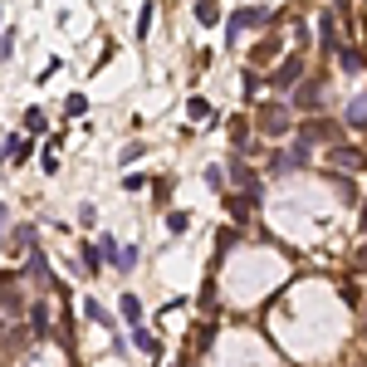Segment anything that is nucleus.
I'll return each instance as SVG.
<instances>
[{
  "label": "nucleus",
  "mask_w": 367,
  "mask_h": 367,
  "mask_svg": "<svg viewBox=\"0 0 367 367\" xmlns=\"http://www.w3.org/2000/svg\"><path fill=\"white\" fill-rule=\"evenodd\" d=\"M64 113H69V118H83V113H88V98H83V93H69V98H64Z\"/></svg>",
  "instance_id": "obj_17"
},
{
  "label": "nucleus",
  "mask_w": 367,
  "mask_h": 367,
  "mask_svg": "<svg viewBox=\"0 0 367 367\" xmlns=\"http://www.w3.org/2000/svg\"><path fill=\"white\" fill-rule=\"evenodd\" d=\"M343 123H348V128H367V93H357V98L348 103V113H343Z\"/></svg>",
  "instance_id": "obj_11"
},
{
  "label": "nucleus",
  "mask_w": 367,
  "mask_h": 367,
  "mask_svg": "<svg viewBox=\"0 0 367 367\" xmlns=\"http://www.w3.org/2000/svg\"><path fill=\"white\" fill-rule=\"evenodd\" d=\"M25 132H44V108H30L25 113Z\"/></svg>",
  "instance_id": "obj_21"
},
{
  "label": "nucleus",
  "mask_w": 367,
  "mask_h": 367,
  "mask_svg": "<svg viewBox=\"0 0 367 367\" xmlns=\"http://www.w3.org/2000/svg\"><path fill=\"white\" fill-rule=\"evenodd\" d=\"M299 79H304V59H299V54H289V59L270 74V83H275V88H299Z\"/></svg>",
  "instance_id": "obj_5"
},
{
  "label": "nucleus",
  "mask_w": 367,
  "mask_h": 367,
  "mask_svg": "<svg viewBox=\"0 0 367 367\" xmlns=\"http://www.w3.org/2000/svg\"><path fill=\"white\" fill-rule=\"evenodd\" d=\"M328 162H333L338 172H362V167H367V157H362L353 142H333V147H328Z\"/></svg>",
  "instance_id": "obj_1"
},
{
  "label": "nucleus",
  "mask_w": 367,
  "mask_h": 367,
  "mask_svg": "<svg viewBox=\"0 0 367 367\" xmlns=\"http://www.w3.org/2000/svg\"><path fill=\"white\" fill-rule=\"evenodd\" d=\"M206 186H211V191H226V167H206Z\"/></svg>",
  "instance_id": "obj_19"
},
{
  "label": "nucleus",
  "mask_w": 367,
  "mask_h": 367,
  "mask_svg": "<svg viewBox=\"0 0 367 367\" xmlns=\"http://www.w3.org/2000/svg\"><path fill=\"white\" fill-rule=\"evenodd\" d=\"M0 235H6V206H0Z\"/></svg>",
  "instance_id": "obj_24"
},
{
  "label": "nucleus",
  "mask_w": 367,
  "mask_h": 367,
  "mask_svg": "<svg viewBox=\"0 0 367 367\" xmlns=\"http://www.w3.org/2000/svg\"><path fill=\"white\" fill-rule=\"evenodd\" d=\"M181 367H191V362H181Z\"/></svg>",
  "instance_id": "obj_26"
},
{
  "label": "nucleus",
  "mask_w": 367,
  "mask_h": 367,
  "mask_svg": "<svg viewBox=\"0 0 367 367\" xmlns=\"http://www.w3.org/2000/svg\"><path fill=\"white\" fill-rule=\"evenodd\" d=\"M259 132H270V137L289 132V108H279V103H265V108H259Z\"/></svg>",
  "instance_id": "obj_3"
},
{
  "label": "nucleus",
  "mask_w": 367,
  "mask_h": 367,
  "mask_svg": "<svg viewBox=\"0 0 367 367\" xmlns=\"http://www.w3.org/2000/svg\"><path fill=\"white\" fill-rule=\"evenodd\" d=\"M338 69H343V74H362V69H367V59H362L357 44H343V49H338Z\"/></svg>",
  "instance_id": "obj_7"
},
{
  "label": "nucleus",
  "mask_w": 367,
  "mask_h": 367,
  "mask_svg": "<svg viewBox=\"0 0 367 367\" xmlns=\"http://www.w3.org/2000/svg\"><path fill=\"white\" fill-rule=\"evenodd\" d=\"M186 113H191V123H206V118L216 123V108H211L206 98H191V103H186Z\"/></svg>",
  "instance_id": "obj_13"
},
{
  "label": "nucleus",
  "mask_w": 367,
  "mask_h": 367,
  "mask_svg": "<svg viewBox=\"0 0 367 367\" xmlns=\"http://www.w3.org/2000/svg\"><path fill=\"white\" fill-rule=\"evenodd\" d=\"M319 44H324V54H338V49H343V39H338V20H333V15L319 20Z\"/></svg>",
  "instance_id": "obj_6"
},
{
  "label": "nucleus",
  "mask_w": 367,
  "mask_h": 367,
  "mask_svg": "<svg viewBox=\"0 0 367 367\" xmlns=\"http://www.w3.org/2000/svg\"><path fill=\"white\" fill-rule=\"evenodd\" d=\"M333 137H338V123H328V118L299 123V142H304V147H308V142H328V147H333Z\"/></svg>",
  "instance_id": "obj_2"
},
{
  "label": "nucleus",
  "mask_w": 367,
  "mask_h": 367,
  "mask_svg": "<svg viewBox=\"0 0 367 367\" xmlns=\"http://www.w3.org/2000/svg\"><path fill=\"white\" fill-rule=\"evenodd\" d=\"M30 152H34V142H30V132H10L6 137V147H0V157H6V162H30Z\"/></svg>",
  "instance_id": "obj_4"
},
{
  "label": "nucleus",
  "mask_w": 367,
  "mask_h": 367,
  "mask_svg": "<svg viewBox=\"0 0 367 367\" xmlns=\"http://www.w3.org/2000/svg\"><path fill=\"white\" fill-rule=\"evenodd\" d=\"M167 230H172V235H186V230H191V216H186V211H172V216H167Z\"/></svg>",
  "instance_id": "obj_18"
},
{
  "label": "nucleus",
  "mask_w": 367,
  "mask_h": 367,
  "mask_svg": "<svg viewBox=\"0 0 367 367\" xmlns=\"http://www.w3.org/2000/svg\"><path fill=\"white\" fill-rule=\"evenodd\" d=\"M142 157H147V142H128V147L118 152V162H123V167H132V162H142Z\"/></svg>",
  "instance_id": "obj_16"
},
{
  "label": "nucleus",
  "mask_w": 367,
  "mask_h": 367,
  "mask_svg": "<svg viewBox=\"0 0 367 367\" xmlns=\"http://www.w3.org/2000/svg\"><path fill=\"white\" fill-rule=\"evenodd\" d=\"M118 313H123L128 328H142V299H137V294H123V299H118Z\"/></svg>",
  "instance_id": "obj_8"
},
{
  "label": "nucleus",
  "mask_w": 367,
  "mask_h": 367,
  "mask_svg": "<svg viewBox=\"0 0 367 367\" xmlns=\"http://www.w3.org/2000/svg\"><path fill=\"white\" fill-rule=\"evenodd\" d=\"M357 270H367V245H362V250H357Z\"/></svg>",
  "instance_id": "obj_23"
},
{
  "label": "nucleus",
  "mask_w": 367,
  "mask_h": 367,
  "mask_svg": "<svg viewBox=\"0 0 367 367\" xmlns=\"http://www.w3.org/2000/svg\"><path fill=\"white\" fill-rule=\"evenodd\" d=\"M15 54V34H6V39H0V59H10Z\"/></svg>",
  "instance_id": "obj_22"
},
{
  "label": "nucleus",
  "mask_w": 367,
  "mask_h": 367,
  "mask_svg": "<svg viewBox=\"0 0 367 367\" xmlns=\"http://www.w3.org/2000/svg\"><path fill=\"white\" fill-rule=\"evenodd\" d=\"M319 93H324V83H319V79H308V83H299V88H294V98H289V103H294V108H313V103H319Z\"/></svg>",
  "instance_id": "obj_9"
},
{
  "label": "nucleus",
  "mask_w": 367,
  "mask_h": 367,
  "mask_svg": "<svg viewBox=\"0 0 367 367\" xmlns=\"http://www.w3.org/2000/svg\"><path fill=\"white\" fill-rule=\"evenodd\" d=\"M279 54V34H265L255 49H250V64H265V59H275Z\"/></svg>",
  "instance_id": "obj_10"
},
{
  "label": "nucleus",
  "mask_w": 367,
  "mask_h": 367,
  "mask_svg": "<svg viewBox=\"0 0 367 367\" xmlns=\"http://www.w3.org/2000/svg\"><path fill=\"white\" fill-rule=\"evenodd\" d=\"M362 230H367V201H362Z\"/></svg>",
  "instance_id": "obj_25"
},
{
  "label": "nucleus",
  "mask_w": 367,
  "mask_h": 367,
  "mask_svg": "<svg viewBox=\"0 0 367 367\" xmlns=\"http://www.w3.org/2000/svg\"><path fill=\"white\" fill-rule=\"evenodd\" d=\"M132 343H137V348L147 353V357H162V343H157V338H152L147 328H132Z\"/></svg>",
  "instance_id": "obj_12"
},
{
  "label": "nucleus",
  "mask_w": 367,
  "mask_h": 367,
  "mask_svg": "<svg viewBox=\"0 0 367 367\" xmlns=\"http://www.w3.org/2000/svg\"><path fill=\"white\" fill-rule=\"evenodd\" d=\"M196 20L201 25H216L221 20V6H216V0H196Z\"/></svg>",
  "instance_id": "obj_15"
},
{
  "label": "nucleus",
  "mask_w": 367,
  "mask_h": 367,
  "mask_svg": "<svg viewBox=\"0 0 367 367\" xmlns=\"http://www.w3.org/2000/svg\"><path fill=\"white\" fill-rule=\"evenodd\" d=\"M83 313H88V324H103V328H113V313L103 308V304H93V299H88V304H83Z\"/></svg>",
  "instance_id": "obj_14"
},
{
  "label": "nucleus",
  "mask_w": 367,
  "mask_h": 367,
  "mask_svg": "<svg viewBox=\"0 0 367 367\" xmlns=\"http://www.w3.org/2000/svg\"><path fill=\"white\" fill-rule=\"evenodd\" d=\"M147 34H152V6L137 10V39H147Z\"/></svg>",
  "instance_id": "obj_20"
}]
</instances>
